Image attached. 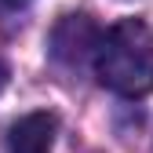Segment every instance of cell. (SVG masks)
Listing matches in <instances>:
<instances>
[{"label": "cell", "mask_w": 153, "mask_h": 153, "mask_svg": "<svg viewBox=\"0 0 153 153\" xmlns=\"http://www.w3.org/2000/svg\"><path fill=\"white\" fill-rule=\"evenodd\" d=\"M91 59L99 80L109 91L124 99H142L153 91V29L142 18H124L99 33Z\"/></svg>", "instance_id": "obj_1"}, {"label": "cell", "mask_w": 153, "mask_h": 153, "mask_svg": "<svg viewBox=\"0 0 153 153\" xmlns=\"http://www.w3.org/2000/svg\"><path fill=\"white\" fill-rule=\"evenodd\" d=\"M99 44V29L88 22V15H66L51 33V55L66 66H76L84 55L95 51Z\"/></svg>", "instance_id": "obj_2"}, {"label": "cell", "mask_w": 153, "mask_h": 153, "mask_svg": "<svg viewBox=\"0 0 153 153\" xmlns=\"http://www.w3.org/2000/svg\"><path fill=\"white\" fill-rule=\"evenodd\" d=\"M59 120L51 113H26L7 128V149L11 153H51Z\"/></svg>", "instance_id": "obj_3"}, {"label": "cell", "mask_w": 153, "mask_h": 153, "mask_svg": "<svg viewBox=\"0 0 153 153\" xmlns=\"http://www.w3.org/2000/svg\"><path fill=\"white\" fill-rule=\"evenodd\" d=\"M29 0H0V11H18V7H26Z\"/></svg>", "instance_id": "obj_4"}, {"label": "cell", "mask_w": 153, "mask_h": 153, "mask_svg": "<svg viewBox=\"0 0 153 153\" xmlns=\"http://www.w3.org/2000/svg\"><path fill=\"white\" fill-rule=\"evenodd\" d=\"M4 84H7V66L0 62V91H4Z\"/></svg>", "instance_id": "obj_5"}]
</instances>
